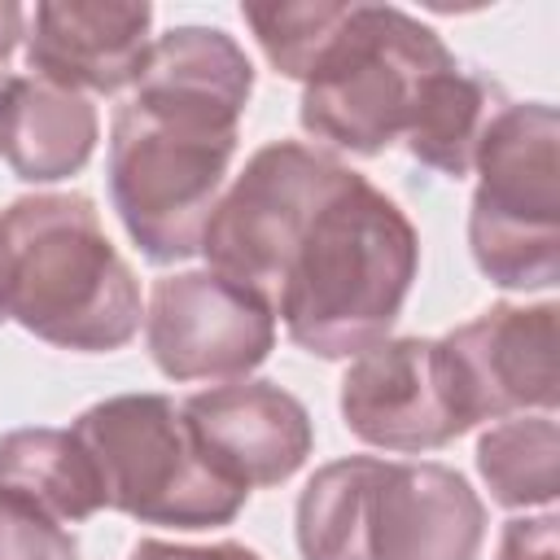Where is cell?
Masks as SVG:
<instances>
[{"instance_id": "cell-1", "label": "cell", "mask_w": 560, "mask_h": 560, "mask_svg": "<svg viewBox=\"0 0 560 560\" xmlns=\"http://www.w3.org/2000/svg\"><path fill=\"white\" fill-rule=\"evenodd\" d=\"M249 96L254 66L228 31L175 26L149 44L136 92L114 114L105 166L109 201L149 262L201 254Z\"/></svg>"}, {"instance_id": "cell-2", "label": "cell", "mask_w": 560, "mask_h": 560, "mask_svg": "<svg viewBox=\"0 0 560 560\" xmlns=\"http://www.w3.org/2000/svg\"><path fill=\"white\" fill-rule=\"evenodd\" d=\"M416 271L411 219L368 175L341 166L284 262L271 315L306 354L350 359L385 341Z\"/></svg>"}, {"instance_id": "cell-3", "label": "cell", "mask_w": 560, "mask_h": 560, "mask_svg": "<svg viewBox=\"0 0 560 560\" xmlns=\"http://www.w3.org/2000/svg\"><path fill=\"white\" fill-rule=\"evenodd\" d=\"M0 311L31 337L105 354L140 332V280L83 192H31L0 210Z\"/></svg>"}, {"instance_id": "cell-4", "label": "cell", "mask_w": 560, "mask_h": 560, "mask_svg": "<svg viewBox=\"0 0 560 560\" xmlns=\"http://www.w3.org/2000/svg\"><path fill=\"white\" fill-rule=\"evenodd\" d=\"M486 503L446 464L346 455L298 499L302 560H477Z\"/></svg>"}, {"instance_id": "cell-5", "label": "cell", "mask_w": 560, "mask_h": 560, "mask_svg": "<svg viewBox=\"0 0 560 560\" xmlns=\"http://www.w3.org/2000/svg\"><path fill=\"white\" fill-rule=\"evenodd\" d=\"M455 66L433 26L394 4H346L302 79L298 122L346 153H381L407 136L433 74Z\"/></svg>"}, {"instance_id": "cell-6", "label": "cell", "mask_w": 560, "mask_h": 560, "mask_svg": "<svg viewBox=\"0 0 560 560\" xmlns=\"http://www.w3.org/2000/svg\"><path fill=\"white\" fill-rule=\"evenodd\" d=\"M70 433L92 455L105 508L140 525L214 529L236 521L249 499L206 464L179 402L166 394H114L92 402Z\"/></svg>"}, {"instance_id": "cell-7", "label": "cell", "mask_w": 560, "mask_h": 560, "mask_svg": "<svg viewBox=\"0 0 560 560\" xmlns=\"http://www.w3.org/2000/svg\"><path fill=\"white\" fill-rule=\"evenodd\" d=\"M560 114L547 101L503 105L477 144V192L468 245L481 276L499 289H551L560 280Z\"/></svg>"}, {"instance_id": "cell-8", "label": "cell", "mask_w": 560, "mask_h": 560, "mask_svg": "<svg viewBox=\"0 0 560 560\" xmlns=\"http://www.w3.org/2000/svg\"><path fill=\"white\" fill-rule=\"evenodd\" d=\"M337 175L341 162L302 140L262 144L210 210L201 236L210 271L249 289L271 311L284 262Z\"/></svg>"}, {"instance_id": "cell-9", "label": "cell", "mask_w": 560, "mask_h": 560, "mask_svg": "<svg viewBox=\"0 0 560 560\" xmlns=\"http://www.w3.org/2000/svg\"><path fill=\"white\" fill-rule=\"evenodd\" d=\"M144 341L171 381H241L271 354L276 315L210 267L175 271L149 293Z\"/></svg>"}, {"instance_id": "cell-10", "label": "cell", "mask_w": 560, "mask_h": 560, "mask_svg": "<svg viewBox=\"0 0 560 560\" xmlns=\"http://www.w3.org/2000/svg\"><path fill=\"white\" fill-rule=\"evenodd\" d=\"M556 302H494L438 337L464 424L556 407Z\"/></svg>"}, {"instance_id": "cell-11", "label": "cell", "mask_w": 560, "mask_h": 560, "mask_svg": "<svg viewBox=\"0 0 560 560\" xmlns=\"http://www.w3.org/2000/svg\"><path fill=\"white\" fill-rule=\"evenodd\" d=\"M341 420L359 442L402 455L468 433L433 337H385L354 354L341 376Z\"/></svg>"}, {"instance_id": "cell-12", "label": "cell", "mask_w": 560, "mask_h": 560, "mask_svg": "<svg viewBox=\"0 0 560 560\" xmlns=\"http://www.w3.org/2000/svg\"><path fill=\"white\" fill-rule=\"evenodd\" d=\"M197 451L236 490H262L289 481L311 446L315 429L306 407L276 381H228L179 402Z\"/></svg>"}, {"instance_id": "cell-13", "label": "cell", "mask_w": 560, "mask_h": 560, "mask_svg": "<svg viewBox=\"0 0 560 560\" xmlns=\"http://www.w3.org/2000/svg\"><path fill=\"white\" fill-rule=\"evenodd\" d=\"M149 26V4L44 0L26 13V61L70 92H122L144 70Z\"/></svg>"}, {"instance_id": "cell-14", "label": "cell", "mask_w": 560, "mask_h": 560, "mask_svg": "<svg viewBox=\"0 0 560 560\" xmlns=\"http://www.w3.org/2000/svg\"><path fill=\"white\" fill-rule=\"evenodd\" d=\"M101 136L96 105L39 74L0 83V158L26 184H57L88 166Z\"/></svg>"}, {"instance_id": "cell-15", "label": "cell", "mask_w": 560, "mask_h": 560, "mask_svg": "<svg viewBox=\"0 0 560 560\" xmlns=\"http://www.w3.org/2000/svg\"><path fill=\"white\" fill-rule=\"evenodd\" d=\"M503 105L508 101H503L499 83H490L486 74L464 70L455 61L442 74H433V83L424 88L402 144L420 166L459 179L472 171L477 144Z\"/></svg>"}, {"instance_id": "cell-16", "label": "cell", "mask_w": 560, "mask_h": 560, "mask_svg": "<svg viewBox=\"0 0 560 560\" xmlns=\"http://www.w3.org/2000/svg\"><path fill=\"white\" fill-rule=\"evenodd\" d=\"M0 490H13L57 521H88L105 508L92 455L70 429H13L0 438Z\"/></svg>"}, {"instance_id": "cell-17", "label": "cell", "mask_w": 560, "mask_h": 560, "mask_svg": "<svg viewBox=\"0 0 560 560\" xmlns=\"http://www.w3.org/2000/svg\"><path fill=\"white\" fill-rule=\"evenodd\" d=\"M560 429L551 411L508 416L477 442V468L503 508H551L556 499Z\"/></svg>"}, {"instance_id": "cell-18", "label": "cell", "mask_w": 560, "mask_h": 560, "mask_svg": "<svg viewBox=\"0 0 560 560\" xmlns=\"http://www.w3.org/2000/svg\"><path fill=\"white\" fill-rule=\"evenodd\" d=\"M346 4L341 0H298V4H245L241 18L254 26V39L276 74L306 79L319 48L337 31Z\"/></svg>"}, {"instance_id": "cell-19", "label": "cell", "mask_w": 560, "mask_h": 560, "mask_svg": "<svg viewBox=\"0 0 560 560\" xmlns=\"http://www.w3.org/2000/svg\"><path fill=\"white\" fill-rule=\"evenodd\" d=\"M0 560H79V542L31 499L0 490Z\"/></svg>"}, {"instance_id": "cell-20", "label": "cell", "mask_w": 560, "mask_h": 560, "mask_svg": "<svg viewBox=\"0 0 560 560\" xmlns=\"http://www.w3.org/2000/svg\"><path fill=\"white\" fill-rule=\"evenodd\" d=\"M499 560H556V512L508 521L499 534Z\"/></svg>"}, {"instance_id": "cell-21", "label": "cell", "mask_w": 560, "mask_h": 560, "mask_svg": "<svg viewBox=\"0 0 560 560\" xmlns=\"http://www.w3.org/2000/svg\"><path fill=\"white\" fill-rule=\"evenodd\" d=\"M127 560H262L245 542H210V547H188V542H158L140 538Z\"/></svg>"}, {"instance_id": "cell-22", "label": "cell", "mask_w": 560, "mask_h": 560, "mask_svg": "<svg viewBox=\"0 0 560 560\" xmlns=\"http://www.w3.org/2000/svg\"><path fill=\"white\" fill-rule=\"evenodd\" d=\"M22 35H26V9L18 0H0V66L9 61Z\"/></svg>"}, {"instance_id": "cell-23", "label": "cell", "mask_w": 560, "mask_h": 560, "mask_svg": "<svg viewBox=\"0 0 560 560\" xmlns=\"http://www.w3.org/2000/svg\"><path fill=\"white\" fill-rule=\"evenodd\" d=\"M4 79H9V70H4V66H0V83H4Z\"/></svg>"}, {"instance_id": "cell-24", "label": "cell", "mask_w": 560, "mask_h": 560, "mask_svg": "<svg viewBox=\"0 0 560 560\" xmlns=\"http://www.w3.org/2000/svg\"><path fill=\"white\" fill-rule=\"evenodd\" d=\"M0 324H4V311H0Z\"/></svg>"}]
</instances>
